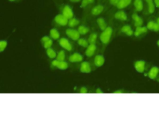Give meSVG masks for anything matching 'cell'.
<instances>
[{
  "mask_svg": "<svg viewBox=\"0 0 159 119\" xmlns=\"http://www.w3.org/2000/svg\"><path fill=\"white\" fill-rule=\"evenodd\" d=\"M73 68L79 72L83 73H89L95 70L91 60H84Z\"/></svg>",
  "mask_w": 159,
  "mask_h": 119,
  "instance_id": "cell-1",
  "label": "cell"
},
{
  "mask_svg": "<svg viewBox=\"0 0 159 119\" xmlns=\"http://www.w3.org/2000/svg\"><path fill=\"white\" fill-rule=\"evenodd\" d=\"M144 7L142 14L148 18L154 15L155 11V6L153 0H144Z\"/></svg>",
  "mask_w": 159,
  "mask_h": 119,
  "instance_id": "cell-2",
  "label": "cell"
},
{
  "mask_svg": "<svg viewBox=\"0 0 159 119\" xmlns=\"http://www.w3.org/2000/svg\"><path fill=\"white\" fill-rule=\"evenodd\" d=\"M134 64L138 72L144 74H147L152 66L150 63L143 60H137L134 62Z\"/></svg>",
  "mask_w": 159,
  "mask_h": 119,
  "instance_id": "cell-3",
  "label": "cell"
},
{
  "mask_svg": "<svg viewBox=\"0 0 159 119\" xmlns=\"http://www.w3.org/2000/svg\"><path fill=\"white\" fill-rule=\"evenodd\" d=\"M84 58V55L81 53L75 51L69 55L68 57V60L73 68L83 61Z\"/></svg>",
  "mask_w": 159,
  "mask_h": 119,
  "instance_id": "cell-4",
  "label": "cell"
},
{
  "mask_svg": "<svg viewBox=\"0 0 159 119\" xmlns=\"http://www.w3.org/2000/svg\"><path fill=\"white\" fill-rule=\"evenodd\" d=\"M112 33V28L107 26L100 34L99 38L101 42L104 45L107 44L110 40Z\"/></svg>",
  "mask_w": 159,
  "mask_h": 119,
  "instance_id": "cell-5",
  "label": "cell"
},
{
  "mask_svg": "<svg viewBox=\"0 0 159 119\" xmlns=\"http://www.w3.org/2000/svg\"><path fill=\"white\" fill-rule=\"evenodd\" d=\"M92 58L91 60L95 70L102 66L105 62L104 57L101 53H97Z\"/></svg>",
  "mask_w": 159,
  "mask_h": 119,
  "instance_id": "cell-6",
  "label": "cell"
},
{
  "mask_svg": "<svg viewBox=\"0 0 159 119\" xmlns=\"http://www.w3.org/2000/svg\"><path fill=\"white\" fill-rule=\"evenodd\" d=\"M146 76L152 80L159 83V68L156 66H152Z\"/></svg>",
  "mask_w": 159,
  "mask_h": 119,
  "instance_id": "cell-7",
  "label": "cell"
},
{
  "mask_svg": "<svg viewBox=\"0 0 159 119\" xmlns=\"http://www.w3.org/2000/svg\"><path fill=\"white\" fill-rule=\"evenodd\" d=\"M146 27L148 30L159 32V26L156 22L154 15L148 18Z\"/></svg>",
  "mask_w": 159,
  "mask_h": 119,
  "instance_id": "cell-8",
  "label": "cell"
},
{
  "mask_svg": "<svg viewBox=\"0 0 159 119\" xmlns=\"http://www.w3.org/2000/svg\"><path fill=\"white\" fill-rule=\"evenodd\" d=\"M60 7L61 14L68 20L74 17L73 11L69 5L67 4L61 5Z\"/></svg>",
  "mask_w": 159,
  "mask_h": 119,
  "instance_id": "cell-9",
  "label": "cell"
},
{
  "mask_svg": "<svg viewBox=\"0 0 159 119\" xmlns=\"http://www.w3.org/2000/svg\"><path fill=\"white\" fill-rule=\"evenodd\" d=\"M97 47L96 44H89L85 49L84 55L88 59L92 58L97 54Z\"/></svg>",
  "mask_w": 159,
  "mask_h": 119,
  "instance_id": "cell-10",
  "label": "cell"
},
{
  "mask_svg": "<svg viewBox=\"0 0 159 119\" xmlns=\"http://www.w3.org/2000/svg\"><path fill=\"white\" fill-rule=\"evenodd\" d=\"M58 43L60 46L67 51L69 52L73 51V46L66 38L62 37L60 38L59 39Z\"/></svg>",
  "mask_w": 159,
  "mask_h": 119,
  "instance_id": "cell-11",
  "label": "cell"
},
{
  "mask_svg": "<svg viewBox=\"0 0 159 119\" xmlns=\"http://www.w3.org/2000/svg\"><path fill=\"white\" fill-rule=\"evenodd\" d=\"M148 30L146 26L144 25L135 28L134 36L138 39L141 38L147 34Z\"/></svg>",
  "mask_w": 159,
  "mask_h": 119,
  "instance_id": "cell-12",
  "label": "cell"
},
{
  "mask_svg": "<svg viewBox=\"0 0 159 119\" xmlns=\"http://www.w3.org/2000/svg\"><path fill=\"white\" fill-rule=\"evenodd\" d=\"M134 26L135 28L143 25L144 20L143 18L138 13L134 11L131 15Z\"/></svg>",
  "mask_w": 159,
  "mask_h": 119,
  "instance_id": "cell-13",
  "label": "cell"
},
{
  "mask_svg": "<svg viewBox=\"0 0 159 119\" xmlns=\"http://www.w3.org/2000/svg\"><path fill=\"white\" fill-rule=\"evenodd\" d=\"M66 35L72 40L77 41L80 38V34L77 30L72 28L67 29L65 31Z\"/></svg>",
  "mask_w": 159,
  "mask_h": 119,
  "instance_id": "cell-14",
  "label": "cell"
},
{
  "mask_svg": "<svg viewBox=\"0 0 159 119\" xmlns=\"http://www.w3.org/2000/svg\"><path fill=\"white\" fill-rule=\"evenodd\" d=\"M52 64L53 66L62 70L67 69L69 67L70 65V64L65 60L59 61L56 59L52 61Z\"/></svg>",
  "mask_w": 159,
  "mask_h": 119,
  "instance_id": "cell-15",
  "label": "cell"
},
{
  "mask_svg": "<svg viewBox=\"0 0 159 119\" xmlns=\"http://www.w3.org/2000/svg\"><path fill=\"white\" fill-rule=\"evenodd\" d=\"M68 19L62 14L57 15L54 17V20L58 25L64 26L68 24Z\"/></svg>",
  "mask_w": 159,
  "mask_h": 119,
  "instance_id": "cell-16",
  "label": "cell"
},
{
  "mask_svg": "<svg viewBox=\"0 0 159 119\" xmlns=\"http://www.w3.org/2000/svg\"><path fill=\"white\" fill-rule=\"evenodd\" d=\"M134 11L138 13L143 12L144 7L143 0H134L133 2Z\"/></svg>",
  "mask_w": 159,
  "mask_h": 119,
  "instance_id": "cell-17",
  "label": "cell"
},
{
  "mask_svg": "<svg viewBox=\"0 0 159 119\" xmlns=\"http://www.w3.org/2000/svg\"><path fill=\"white\" fill-rule=\"evenodd\" d=\"M114 17L116 19L122 21H126L128 19L126 13L122 10L117 11L114 15Z\"/></svg>",
  "mask_w": 159,
  "mask_h": 119,
  "instance_id": "cell-18",
  "label": "cell"
},
{
  "mask_svg": "<svg viewBox=\"0 0 159 119\" xmlns=\"http://www.w3.org/2000/svg\"><path fill=\"white\" fill-rule=\"evenodd\" d=\"M120 30L122 33L128 36L131 37L134 35V30L129 24H125L123 26Z\"/></svg>",
  "mask_w": 159,
  "mask_h": 119,
  "instance_id": "cell-19",
  "label": "cell"
},
{
  "mask_svg": "<svg viewBox=\"0 0 159 119\" xmlns=\"http://www.w3.org/2000/svg\"><path fill=\"white\" fill-rule=\"evenodd\" d=\"M104 9V7L101 4H98L93 7L92 9L91 12L95 16L101 14Z\"/></svg>",
  "mask_w": 159,
  "mask_h": 119,
  "instance_id": "cell-20",
  "label": "cell"
},
{
  "mask_svg": "<svg viewBox=\"0 0 159 119\" xmlns=\"http://www.w3.org/2000/svg\"><path fill=\"white\" fill-rule=\"evenodd\" d=\"M132 2V0H119L116 7L118 9L121 10L128 7Z\"/></svg>",
  "mask_w": 159,
  "mask_h": 119,
  "instance_id": "cell-21",
  "label": "cell"
},
{
  "mask_svg": "<svg viewBox=\"0 0 159 119\" xmlns=\"http://www.w3.org/2000/svg\"><path fill=\"white\" fill-rule=\"evenodd\" d=\"M97 23L99 28L102 31L105 29L107 27L105 20L102 17H100L98 18L97 20Z\"/></svg>",
  "mask_w": 159,
  "mask_h": 119,
  "instance_id": "cell-22",
  "label": "cell"
},
{
  "mask_svg": "<svg viewBox=\"0 0 159 119\" xmlns=\"http://www.w3.org/2000/svg\"><path fill=\"white\" fill-rule=\"evenodd\" d=\"M50 37L51 39L57 40L59 39L60 34L58 30L56 28L51 29L49 32Z\"/></svg>",
  "mask_w": 159,
  "mask_h": 119,
  "instance_id": "cell-23",
  "label": "cell"
},
{
  "mask_svg": "<svg viewBox=\"0 0 159 119\" xmlns=\"http://www.w3.org/2000/svg\"><path fill=\"white\" fill-rule=\"evenodd\" d=\"M94 89L89 86H83L78 89V92L80 93H90L93 91Z\"/></svg>",
  "mask_w": 159,
  "mask_h": 119,
  "instance_id": "cell-24",
  "label": "cell"
},
{
  "mask_svg": "<svg viewBox=\"0 0 159 119\" xmlns=\"http://www.w3.org/2000/svg\"><path fill=\"white\" fill-rule=\"evenodd\" d=\"M80 23V21L78 19L73 17L69 19L67 25L70 28H72L77 26Z\"/></svg>",
  "mask_w": 159,
  "mask_h": 119,
  "instance_id": "cell-25",
  "label": "cell"
},
{
  "mask_svg": "<svg viewBox=\"0 0 159 119\" xmlns=\"http://www.w3.org/2000/svg\"><path fill=\"white\" fill-rule=\"evenodd\" d=\"M98 37V35L96 33L93 32L91 33L89 36L88 41L89 44H96Z\"/></svg>",
  "mask_w": 159,
  "mask_h": 119,
  "instance_id": "cell-26",
  "label": "cell"
},
{
  "mask_svg": "<svg viewBox=\"0 0 159 119\" xmlns=\"http://www.w3.org/2000/svg\"><path fill=\"white\" fill-rule=\"evenodd\" d=\"M56 59L59 61H65L66 58V54L64 50H60L57 54Z\"/></svg>",
  "mask_w": 159,
  "mask_h": 119,
  "instance_id": "cell-27",
  "label": "cell"
},
{
  "mask_svg": "<svg viewBox=\"0 0 159 119\" xmlns=\"http://www.w3.org/2000/svg\"><path fill=\"white\" fill-rule=\"evenodd\" d=\"M77 30L80 35H85L89 31V28L84 25H80L77 29Z\"/></svg>",
  "mask_w": 159,
  "mask_h": 119,
  "instance_id": "cell-28",
  "label": "cell"
},
{
  "mask_svg": "<svg viewBox=\"0 0 159 119\" xmlns=\"http://www.w3.org/2000/svg\"><path fill=\"white\" fill-rule=\"evenodd\" d=\"M77 43L80 46L85 49L89 44L88 40L84 38H80L77 41Z\"/></svg>",
  "mask_w": 159,
  "mask_h": 119,
  "instance_id": "cell-29",
  "label": "cell"
},
{
  "mask_svg": "<svg viewBox=\"0 0 159 119\" xmlns=\"http://www.w3.org/2000/svg\"><path fill=\"white\" fill-rule=\"evenodd\" d=\"M46 50L47 54L49 58L54 59L56 58L57 54L53 49L50 47Z\"/></svg>",
  "mask_w": 159,
  "mask_h": 119,
  "instance_id": "cell-30",
  "label": "cell"
},
{
  "mask_svg": "<svg viewBox=\"0 0 159 119\" xmlns=\"http://www.w3.org/2000/svg\"><path fill=\"white\" fill-rule=\"evenodd\" d=\"M95 0H82L81 4L80 7L84 8L86 7L88 5L93 3Z\"/></svg>",
  "mask_w": 159,
  "mask_h": 119,
  "instance_id": "cell-31",
  "label": "cell"
},
{
  "mask_svg": "<svg viewBox=\"0 0 159 119\" xmlns=\"http://www.w3.org/2000/svg\"><path fill=\"white\" fill-rule=\"evenodd\" d=\"M42 44L44 48L46 49L51 47L53 44V41L52 39L51 38L48 40L42 43Z\"/></svg>",
  "mask_w": 159,
  "mask_h": 119,
  "instance_id": "cell-32",
  "label": "cell"
},
{
  "mask_svg": "<svg viewBox=\"0 0 159 119\" xmlns=\"http://www.w3.org/2000/svg\"><path fill=\"white\" fill-rule=\"evenodd\" d=\"M7 45V42L5 40H1L0 42V52L3 51Z\"/></svg>",
  "mask_w": 159,
  "mask_h": 119,
  "instance_id": "cell-33",
  "label": "cell"
},
{
  "mask_svg": "<svg viewBox=\"0 0 159 119\" xmlns=\"http://www.w3.org/2000/svg\"><path fill=\"white\" fill-rule=\"evenodd\" d=\"M51 38V37H48L47 36H45L43 37L41 39V42L42 43L46 42V41L48 40L49 39Z\"/></svg>",
  "mask_w": 159,
  "mask_h": 119,
  "instance_id": "cell-34",
  "label": "cell"
},
{
  "mask_svg": "<svg viewBox=\"0 0 159 119\" xmlns=\"http://www.w3.org/2000/svg\"><path fill=\"white\" fill-rule=\"evenodd\" d=\"M119 1V0H109V2L111 5L116 6Z\"/></svg>",
  "mask_w": 159,
  "mask_h": 119,
  "instance_id": "cell-35",
  "label": "cell"
},
{
  "mask_svg": "<svg viewBox=\"0 0 159 119\" xmlns=\"http://www.w3.org/2000/svg\"><path fill=\"white\" fill-rule=\"evenodd\" d=\"M155 17L156 22L159 26V11L158 12L156 15L155 16Z\"/></svg>",
  "mask_w": 159,
  "mask_h": 119,
  "instance_id": "cell-36",
  "label": "cell"
},
{
  "mask_svg": "<svg viewBox=\"0 0 159 119\" xmlns=\"http://www.w3.org/2000/svg\"><path fill=\"white\" fill-rule=\"evenodd\" d=\"M155 7L159 9V0H153Z\"/></svg>",
  "mask_w": 159,
  "mask_h": 119,
  "instance_id": "cell-37",
  "label": "cell"
},
{
  "mask_svg": "<svg viewBox=\"0 0 159 119\" xmlns=\"http://www.w3.org/2000/svg\"><path fill=\"white\" fill-rule=\"evenodd\" d=\"M81 0H69V1L73 2H80Z\"/></svg>",
  "mask_w": 159,
  "mask_h": 119,
  "instance_id": "cell-38",
  "label": "cell"
},
{
  "mask_svg": "<svg viewBox=\"0 0 159 119\" xmlns=\"http://www.w3.org/2000/svg\"><path fill=\"white\" fill-rule=\"evenodd\" d=\"M9 1H10L11 2H15L16 1H18L20 0H8Z\"/></svg>",
  "mask_w": 159,
  "mask_h": 119,
  "instance_id": "cell-39",
  "label": "cell"
},
{
  "mask_svg": "<svg viewBox=\"0 0 159 119\" xmlns=\"http://www.w3.org/2000/svg\"><path fill=\"white\" fill-rule=\"evenodd\" d=\"M157 44L158 47H159V39L157 41Z\"/></svg>",
  "mask_w": 159,
  "mask_h": 119,
  "instance_id": "cell-40",
  "label": "cell"
}]
</instances>
